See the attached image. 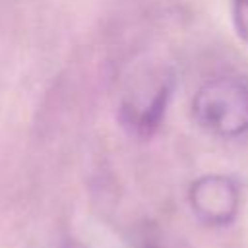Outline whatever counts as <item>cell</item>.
Returning a JSON list of instances; mask_svg holds the SVG:
<instances>
[{
	"label": "cell",
	"mask_w": 248,
	"mask_h": 248,
	"mask_svg": "<svg viewBox=\"0 0 248 248\" xmlns=\"http://www.w3.org/2000/svg\"><path fill=\"white\" fill-rule=\"evenodd\" d=\"M192 118L207 134L238 140L248 134V81L221 74L200 85L192 99Z\"/></svg>",
	"instance_id": "6da1fadb"
},
{
	"label": "cell",
	"mask_w": 248,
	"mask_h": 248,
	"mask_svg": "<svg viewBox=\"0 0 248 248\" xmlns=\"http://www.w3.org/2000/svg\"><path fill=\"white\" fill-rule=\"evenodd\" d=\"M174 89L170 68L151 64L134 72L120 95L118 120L138 138H149L161 126L167 105Z\"/></svg>",
	"instance_id": "7a4b0ae2"
},
{
	"label": "cell",
	"mask_w": 248,
	"mask_h": 248,
	"mask_svg": "<svg viewBox=\"0 0 248 248\" xmlns=\"http://www.w3.org/2000/svg\"><path fill=\"white\" fill-rule=\"evenodd\" d=\"M192 211L205 225H229L240 205V192L236 182L225 174L200 176L188 192Z\"/></svg>",
	"instance_id": "3957f363"
},
{
	"label": "cell",
	"mask_w": 248,
	"mask_h": 248,
	"mask_svg": "<svg viewBox=\"0 0 248 248\" xmlns=\"http://www.w3.org/2000/svg\"><path fill=\"white\" fill-rule=\"evenodd\" d=\"M231 12L238 37L248 45V0H231Z\"/></svg>",
	"instance_id": "277c9868"
},
{
	"label": "cell",
	"mask_w": 248,
	"mask_h": 248,
	"mask_svg": "<svg viewBox=\"0 0 248 248\" xmlns=\"http://www.w3.org/2000/svg\"><path fill=\"white\" fill-rule=\"evenodd\" d=\"M138 248H163L159 232L151 227H143L138 234Z\"/></svg>",
	"instance_id": "5b68a950"
}]
</instances>
